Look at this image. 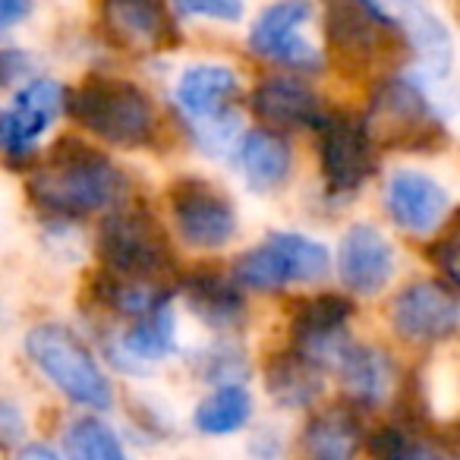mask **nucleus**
I'll use <instances>...</instances> for the list:
<instances>
[{
	"instance_id": "6e6552de",
	"label": "nucleus",
	"mask_w": 460,
	"mask_h": 460,
	"mask_svg": "<svg viewBox=\"0 0 460 460\" xmlns=\"http://www.w3.org/2000/svg\"><path fill=\"white\" fill-rule=\"evenodd\" d=\"M171 211L180 240L196 250H221L237 234V208L208 180H177L171 186Z\"/></svg>"
},
{
	"instance_id": "4be33fe9",
	"label": "nucleus",
	"mask_w": 460,
	"mask_h": 460,
	"mask_svg": "<svg viewBox=\"0 0 460 460\" xmlns=\"http://www.w3.org/2000/svg\"><path fill=\"white\" fill-rule=\"evenodd\" d=\"M240 284H230L224 275L215 271H199L183 281V296L192 306V313L202 315L215 328H234L243 319V296Z\"/></svg>"
},
{
	"instance_id": "7ed1b4c3",
	"label": "nucleus",
	"mask_w": 460,
	"mask_h": 460,
	"mask_svg": "<svg viewBox=\"0 0 460 460\" xmlns=\"http://www.w3.org/2000/svg\"><path fill=\"white\" fill-rule=\"evenodd\" d=\"M26 353L39 372L73 403H83L89 410H108L114 394L111 382L102 372L98 359L89 347L64 325H39L29 332Z\"/></svg>"
},
{
	"instance_id": "412c9836",
	"label": "nucleus",
	"mask_w": 460,
	"mask_h": 460,
	"mask_svg": "<svg viewBox=\"0 0 460 460\" xmlns=\"http://www.w3.org/2000/svg\"><path fill=\"white\" fill-rule=\"evenodd\" d=\"M269 394L284 407H309L322 394V363L306 350H284L265 366Z\"/></svg>"
},
{
	"instance_id": "20e7f679",
	"label": "nucleus",
	"mask_w": 460,
	"mask_h": 460,
	"mask_svg": "<svg viewBox=\"0 0 460 460\" xmlns=\"http://www.w3.org/2000/svg\"><path fill=\"white\" fill-rule=\"evenodd\" d=\"M98 256L108 275L123 281H155L173 262L167 234L148 211L117 208L102 221Z\"/></svg>"
},
{
	"instance_id": "2eb2a0df",
	"label": "nucleus",
	"mask_w": 460,
	"mask_h": 460,
	"mask_svg": "<svg viewBox=\"0 0 460 460\" xmlns=\"http://www.w3.org/2000/svg\"><path fill=\"white\" fill-rule=\"evenodd\" d=\"M391 221L407 234H432L447 211V192L438 180L420 171H397L385 190Z\"/></svg>"
},
{
	"instance_id": "f257e3e1",
	"label": "nucleus",
	"mask_w": 460,
	"mask_h": 460,
	"mask_svg": "<svg viewBox=\"0 0 460 460\" xmlns=\"http://www.w3.org/2000/svg\"><path fill=\"white\" fill-rule=\"evenodd\" d=\"M127 196V177L79 139H60L48 161L29 177V199L58 217H83L117 208Z\"/></svg>"
},
{
	"instance_id": "4468645a",
	"label": "nucleus",
	"mask_w": 460,
	"mask_h": 460,
	"mask_svg": "<svg viewBox=\"0 0 460 460\" xmlns=\"http://www.w3.org/2000/svg\"><path fill=\"white\" fill-rule=\"evenodd\" d=\"M341 281L359 296H376L394 275V246L372 224H353L338 250Z\"/></svg>"
},
{
	"instance_id": "aec40b11",
	"label": "nucleus",
	"mask_w": 460,
	"mask_h": 460,
	"mask_svg": "<svg viewBox=\"0 0 460 460\" xmlns=\"http://www.w3.org/2000/svg\"><path fill=\"white\" fill-rule=\"evenodd\" d=\"M237 167L256 192H271L290 177L294 155L275 129H250L237 142Z\"/></svg>"
},
{
	"instance_id": "5701e85b",
	"label": "nucleus",
	"mask_w": 460,
	"mask_h": 460,
	"mask_svg": "<svg viewBox=\"0 0 460 460\" xmlns=\"http://www.w3.org/2000/svg\"><path fill=\"white\" fill-rule=\"evenodd\" d=\"M334 369H338L347 394L357 403H378L388 394L391 366H388V359L378 350H372V347L344 344V350L334 359Z\"/></svg>"
},
{
	"instance_id": "7c9ffc66",
	"label": "nucleus",
	"mask_w": 460,
	"mask_h": 460,
	"mask_svg": "<svg viewBox=\"0 0 460 460\" xmlns=\"http://www.w3.org/2000/svg\"><path fill=\"white\" fill-rule=\"evenodd\" d=\"M22 435H26V416H22V410L13 401L0 397V451L20 445Z\"/></svg>"
},
{
	"instance_id": "6ab92c4d",
	"label": "nucleus",
	"mask_w": 460,
	"mask_h": 460,
	"mask_svg": "<svg viewBox=\"0 0 460 460\" xmlns=\"http://www.w3.org/2000/svg\"><path fill=\"white\" fill-rule=\"evenodd\" d=\"M240 98V79L230 66L196 64L180 76L177 102L196 120H217Z\"/></svg>"
},
{
	"instance_id": "c85d7f7f",
	"label": "nucleus",
	"mask_w": 460,
	"mask_h": 460,
	"mask_svg": "<svg viewBox=\"0 0 460 460\" xmlns=\"http://www.w3.org/2000/svg\"><path fill=\"white\" fill-rule=\"evenodd\" d=\"M369 451L378 457H416V454H429L422 445H416L413 435L401 432V429H382L378 435H372Z\"/></svg>"
},
{
	"instance_id": "a211bd4d",
	"label": "nucleus",
	"mask_w": 460,
	"mask_h": 460,
	"mask_svg": "<svg viewBox=\"0 0 460 460\" xmlns=\"http://www.w3.org/2000/svg\"><path fill=\"white\" fill-rule=\"evenodd\" d=\"M391 7H394L401 35L420 54L422 66L432 76H445L454 64V41L445 22L432 13L426 0H391Z\"/></svg>"
},
{
	"instance_id": "cd10ccee",
	"label": "nucleus",
	"mask_w": 460,
	"mask_h": 460,
	"mask_svg": "<svg viewBox=\"0 0 460 460\" xmlns=\"http://www.w3.org/2000/svg\"><path fill=\"white\" fill-rule=\"evenodd\" d=\"M177 13L205 16L217 22H237L243 16V0H173Z\"/></svg>"
},
{
	"instance_id": "39448f33",
	"label": "nucleus",
	"mask_w": 460,
	"mask_h": 460,
	"mask_svg": "<svg viewBox=\"0 0 460 460\" xmlns=\"http://www.w3.org/2000/svg\"><path fill=\"white\" fill-rule=\"evenodd\" d=\"M332 269V256L322 243L303 234H271L265 243L250 250L234 269V281L256 294L284 290L288 284L322 281Z\"/></svg>"
},
{
	"instance_id": "473e14b6",
	"label": "nucleus",
	"mask_w": 460,
	"mask_h": 460,
	"mask_svg": "<svg viewBox=\"0 0 460 460\" xmlns=\"http://www.w3.org/2000/svg\"><path fill=\"white\" fill-rule=\"evenodd\" d=\"M32 10V0H0V32L22 22Z\"/></svg>"
},
{
	"instance_id": "393cba45",
	"label": "nucleus",
	"mask_w": 460,
	"mask_h": 460,
	"mask_svg": "<svg viewBox=\"0 0 460 460\" xmlns=\"http://www.w3.org/2000/svg\"><path fill=\"white\" fill-rule=\"evenodd\" d=\"M359 441H363L359 420L350 410H341V407L319 413L306 426V435H303V447H306L313 457H325V460L350 457L359 447Z\"/></svg>"
},
{
	"instance_id": "bb28decb",
	"label": "nucleus",
	"mask_w": 460,
	"mask_h": 460,
	"mask_svg": "<svg viewBox=\"0 0 460 460\" xmlns=\"http://www.w3.org/2000/svg\"><path fill=\"white\" fill-rule=\"evenodd\" d=\"M66 451L83 460H123V445L98 416H83L66 429Z\"/></svg>"
},
{
	"instance_id": "f03ea898",
	"label": "nucleus",
	"mask_w": 460,
	"mask_h": 460,
	"mask_svg": "<svg viewBox=\"0 0 460 460\" xmlns=\"http://www.w3.org/2000/svg\"><path fill=\"white\" fill-rule=\"evenodd\" d=\"M66 111L83 129L120 148L146 146L155 133V104L129 79L92 76L66 95Z\"/></svg>"
},
{
	"instance_id": "1a4fd4ad",
	"label": "nucleus",
	"mask_w": 460,
	"mask_h": 460,
	"mask_svg": "<svg viewBox=\"0 0 460 460\" xmlns=\"http://www.w3.org/2000/svg\"><path fill=\"white\" fill-rule=\"evenodd\" d=\"M319 158L332 192H353L376 171V142L363 120L350 117H322L319 120Z\"/></svg>"
},
{
	"instance_id": "c756f323",
	"label": "nucleus",
	"mask_w": 460,
	"mask_h": 460,
	"mask_svg": "<svg viewBox=\"0 0 460 460\" xmlns=\"http://www.w3.org/2000/svg\"><path fill=\"white\" fill-rule=\"evenodd\" d=\"M432 262L441 269V275L460 288V227H454L445 240L432 246Z\"/></svg>"
},
{
	"instance_id": "dca6fc26",
	"label": "nucleus",
	"mask_w": 460,
	"mask_h": 460,
	"mask_svg": "<svg viewBox=\"0 0 460 460\" xmlns=\"http://www.w3.org/2000/svg\"><path fill=\"white\" fill-rule=\"evenodd\" d=\"M353 315L350 300L344 296H313V300L300 303L290 319V334H294L296 347L306 350L315 363H332L338 359V353L344 350V328Z\"/></svg>"
},
{
	"instance_id": "a878e982",
	"label": "nucleus",
	"mask_w": 460,
	"mask_h": 460,
	"mask_svg": "<svg viewBox=\"0 0 460 460\" xmlns=\"http://www.w3.org/2000/svg\"><path fill=\"white\" fill-rule=\"evenodd\" d=\"M250 413H252L250 391L237 382H224L199 403L192 422H196V429L205 435H227V432L243 429L246 422H250Z\"/></svg>"
},
{
	"instance_id": "72a5a7b5",
	"label": "nucleus",
	"mask_w": 460,
	"mask_h": 460,
	"mask_svg": "<svg viewBox=\"0 0 460 460\" xmlns=\"http://www.w3.org/2000/svg\"><path fill=\"white\" fill-rule=\"evenodd\" d=\"M22 454H26V457H48V460H51V457H54V451H51V447H41V445H32V447H22Z\"/></svg>"
},
{
	"instance_id": "ddd939ff",
	"label": "nucleus",
	"mask_w": 460,
	"mask_h": 460,
	"mask_svg": "<svg viewBox=\"0 0 460 460\" xmlns=\"http://www.w3.org/2000/svg\"><path fill=\"white\" fill-rule=\"evenodd\" d=\"M391 325L403 341L435 344V341L451 338L460 328V303L432 281L410 284L394 296Z\"/></svg>"
},
{
	"instance_id": "423d86ee",
	"label": "nucleus",
	"mask_w": 460,
	"mask_h": 460,
	"mask_svg": "<svg viewBox=\"0 0 460 460\" xmlns=\"http://www.w3.org/2000/svg\"><path fill=\"white\" fill-rule=\"evenodd\" d=\"M363 123L372 142L388 148H426L441 133L426 95L407 79H385L372 95Z\"/></svg>"
},
{
	"instance_id": "9d476101",
	"label": "nucleus",
	"mask_w": 460,
	"mask_h": 460,
	"mask_svg": "<svg viewBox=\"0 0 460 460\" xmlns=\"http://www.w3.org/2000/svg\"><path fill=\"white\" fill-rule=\"evenodd\" d=\"M309 20H313L309 0H278L252 22L250 48L271 64L294 66V70H319L322 54L303 39V26Z\"/></svg>"
},
{
	"instance_id": "0eeeda50",
	"label": "nucleus",
	"mask_w": 460,
	"mask_h": 460,
	"mask_svg": "<svg viewBox=\"0 0 460 460\" xmlns=\"http://www.w3.org/2000/svg\"><path fill=\"white\" fill-rule=\"evenodd\" d=\"M325 32L341 64L369 66L401 26L378 0H325Z\"/></svg>"
},
{
	"instance_id": "b1692460",
	"label": "nucleus",
	"mask_w": 460,
	"mask_h": 460,
	"mask_svg": "<svg viewBox=\"0 0 460 460\" xmlns=\"http://www.w3.org/2000/svg\"><path fill=\"white\" fill-rule=\"evenodd\" d=\"M120 344L127 350V357L142 359V363H155L164 359L173 347V313L171 303L161 300L152 309L133 315L129 328L120 334Z\"/></svg>"
},
{
	"instance_id": "2f4dec72",
	"label": "nucleus",
	"mask_w": 460,
	"mask_h": 460,
	"mask_svg": "<svg viewBox=\"0 0 460 460\" xmlns=\"http://www.w3.org/2000/svg\"><path fill=\"white\" fill-rule=\"evenodd\" d=\"M32 64L22 51H0V85H13L29 76Z\"/></svg>"
},
{
	"instance_id": "f3484780",
	"label": "nucleus",
	"mask_w": 460,
	"mask_h": 460,
	"mask_svg": "<svg viewBox=\"0 0 460 460\" xmlns=\"http://www.w3.org/2000/svg\"><path fill=\"white\" fill-rule=\"evenodd\" d=\"M252 111L269 123L271 129H300V127H319L322 102L306 83L290 76L265 79L252 92Z\"/></svg>"
},
{
	"instance_id": "f8f14e48",
	"label": "nucleus",
	"mask_w": 460,
	"mask_h": 460,
	"mask_svg": "<svg viewBox=\"0 0 460 460\" xmlns=\"http://www.w3.org/2000/svg\"><path fill=\"white\" fill-rule=\"evenodd\" d=\"M66 108V92L54 79H32L20 89L13 108L0 111V148L10 158H29L58 114Z\"/></svg>"
},
{
	"instance_id": "9b49d317",
	"label": "nucleus",
	"mask_w": 460,
	"mask_h": 460,
	"mask_svg": "<svg viewBox=\"0 0 460 460\" xmlns=\"http://www.w3.org/2000/svg\"><path fill=\"white\" fill-rule=\"evenodd\" d=\"M102 26L120 51L136 58L177 45V26L167 0H102Z\"/></svg>"
}]
</instances>
